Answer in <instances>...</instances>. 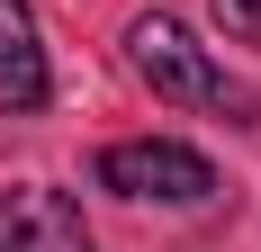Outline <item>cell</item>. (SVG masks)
Wrapping results in <instances>:
<instances>
[{
  "mask_svg": "<svg viewBox=\"0 0 261 252\" xmlns=\"http://www.w3.org/2000/svg\"><path fill=\"white\" fill-rule=\"evenodd\" d=\"M216 27L243 36V45H261V0H216Z\"/></svg>",
  "mask_w": 261,
  "mask_h": 252,
  "instance_id": "5",
  "label": "cell"
},
{
  "mask_svg": "<svg viewBox=\"0 0 261 252\" xmlns=\"http://www.w3.org/2000/svg\"><path fill=\"white\" fill-rule=\"evenodd\" d=\"M99 189L153 198V207H207V198H216V162H207L198 144L144 135V144H108V153H99Z\"/></svg>",
  "mask_w": 261,
  "mask_h": 252,
  "instance_id": "2",
  "label": "cell"
},
{
  "mask_svg": "<svg viewBox=\"0 0 261 252\" xmlns=\"http://www.w3.org/2000/svg\"><path fill=\"white\" fill-rule=\"evenodd\" d=\"M45 90H54V72H45V45H36V9L0 0V117L45 108Z\"/></svg>",
  "mask_w": 261,
  "mask_h": 252,
  "instance_id": "4",
  "label": "cell"
},
{
  "mask_svg": "<svg viewBox=\"0 0 261 252\" xmlns=\"http://www.w3.org/2000/svg\"><path fill=\"white\" fill-rule=\"evenodd\" d=\"M0 252H90V225L63 189H9L0 198Z\"/></svg>",
  "mask_w": 261,
  "mask_h": 252,
  "instance_id": "3",
  "label": "cell"
},
{
  "mask_svg": "<svg viewBox=\"0 0 261 252\" xmlns=\"http://www.w3.org/2000/svg\"><path fill=\"white\" fill-rule=\"evenodd\" d=\"M126 63H135V81H153V99H171V108H198V117H225V126H261V90L234 81V72H216L207 45H198L171 9H144V18L126 27Z\"/></svg>",
  "mask_w": 261,
  "mask_h": 252,
  "instance_id": "1",
  "label": "cell"
}]
</instances>
